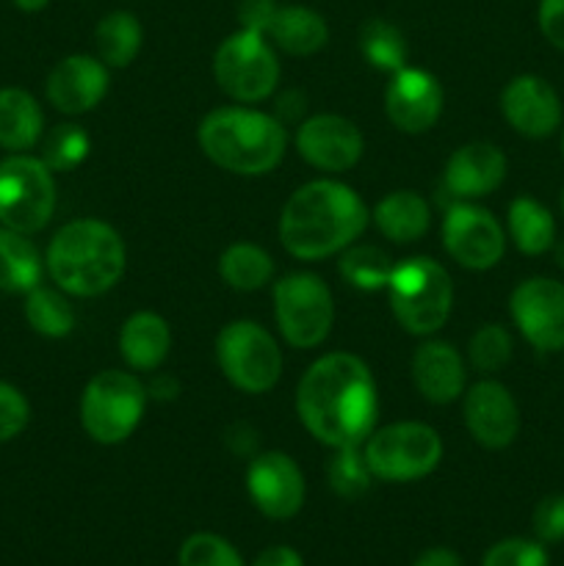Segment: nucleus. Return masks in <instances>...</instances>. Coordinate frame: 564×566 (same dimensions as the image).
Returning <instances> with one entry per match:
<instances>
[{
  "label": "nucleus",
  "instance_id": "nucleus-1",
  "mask_svg": "<svg viewBox=\"0 0 564 566\" xmlns=\"http://www.w3.org/2000/svg\"><path fill=\"white\" fill-rule=\"evenodd\" d=\"M296 415L326 448H363L379 420V392L365 359L332 352L315 359L296 387Z\"/></svg>",
  "mask_w": 564,
  "mask_h": 566
},
{
  "label": "nucleus",
  "instance_id": "nucleus-2",
  "mask_svg": "<svg viewBox=\"0 0 564 566\" xmlns=\"http://www.w3.org/2000/svg\"><path fill=\"white\" fill-rule=\"evenodd\" d=\"M370 213L352 186L341 180H313L288 197L280 213V241L296 260L341 254L368 227Z\"/></svg>",
  "mask_w": 564,
  "mask_h": 566
},
{
  "label": "nucleus",
  "instance_id": "nucleus-3",
  "mask_svg": "<svg viewBox=\"0 0 564 566\" xmlns=\"http://www.w3.org/2000/svg\"><path fill=\"white\" fill-rule=\"evenodd\" d=\"M48 274L66 296L94 298L108 293L127 269L119 232L100 219L66 221L44 254Z\"/></svg>",
  "mask_w": 564,
  "mask_h": 566
},
{
  "label": "nucleus",
  "instance_id": "nucleus-4",
  "mask_svg": "<svg viewBox=\"0 0 564 566\" xmlns=\"http://www.w3.org/2000/svg\"><path fill=\"white\" fill-rule=\"evenodd\" d=\"M197 142L210 164L241 177L269 175L288 153L285 125L247 105H224L205 114Z\"/></svg>",
  "mask_w": 564,
  "mask_h": 566
},
{
  "label": "nucleus",
  "instance_id": "nucleus-5",
  "mask_svg": "<svg viewBox=\"0 0 564 566\" xmlns=\"http://www.w3.org/2000/svg\"><path fill=\"white\" fill-rule=\"evenodd\" d=\"M385 291L393 318L407 335L431 337L451 315L453 282L431 258H407L393 265Z\"/></svg>",
  "mask_w": 564,
  "mask_h": 566
},
{
  "label": "nucleus",
  "instance_id": "nucleus-6",
  "mask_svg": "<svg viewBox=\"0 0 564 566\" xmlns=\"http://www.w3.org/2000/svg\"><path fill=\"white\" fill-rule=\"evenodd\" d=\"M147 385L127 370H100L81 396V426L97 446H119L138 429L147 409Z\"/></svg>",
  "mask_w": 564,
  "mask_h": 566
},
{
  "label": "nucleus",
  "instance_id": "nucleus-7",
  "mask_svg": "<svg viewBox=\"0 0 564 566\" xmlns=\"http://www.w3.org/2000/svg\"><path fill=\"white\" fill-rule=\"evenodd\" d=\"M363 453L376 481L409 484L440 468L442 437L429 423L401 420L370 431L363 442Z\"/></svg>",
  "mask_w": 564,
  "mask_h": 566
},
{
  "label": "nucleus",
  "instance_id": "nucleus-8",
  "mask_svg": "<svg viewBox=\"0 0 564 566\" xmlns=\"http://www.w3.org/2000/svg\"><path fill=\"white\" fill-rule=\"evenodd\" d=\"M216 363L236 390L247 396L274 390L282 376V352L265 326L230 321L216 335Z\"/></svg>",
  "mask_w": 564,
  "mask_h": 566
},
{
  "label": "nucleus",
  "instance_id": "nucleus-9",
  "mask_svg": "<svg viewBox=\"0 0 564 566\" xmlns=\"http://www.w3.org/2000/svg\"><path fill=\"white\" fill-rule=\"evenodd\" d=\"M55 171L42 158L11 153L0 160V227L33 235L55 213Z\"/></svg>",
  "mask_w": 564,
  "mask_h": 566
},
{
  "label": "nucleus",
  "instance_id": "nucleus-10",
  "mask_svg": "<svg viewBox=\"0 0 564 566\" xmlns=\"http://www.w3.org/2000/svg\"><path fill=\"white\" fill-rule=\"evenodd\" d=\"M213 77L221 92L241 105L260 103L280 86V59L269 36L258 31H236L213 55Z\"/></svg>",
  "mask_w": 564,
  "mask_h": 566
},
{
  "label": "nucleus",
  "instance_id": "nucleus-11",
  "mask_svg": "<svg viewBox=\"0 0 564 566\" xmlns=\"http://www.w3.org/2000/svg\"><path fill=\"white\" fill-rule=\"evenodd\" d=\"M274 318L293 348H318L335 324V298L318 274L296 271L274 282Z\"/></svg>",
  "mask_w": 564,
  "mask_h": 566
},
{
  "label": "nucleus",
  "instance_id": "nucleus-12",
  "mask_svg": "<svg viewBox=\"0 0 564 566\" xmlns=\"http://www.w3.org/2000/svg\"><path fill=\"white\" fill-rule=\"evenodd\" d=\"M442 247L468 271L495 269L506 252V232L487 208L453 202L442 219Z\"/></svg>",
  "mask_w": 564,
  "mask_h": 566
},
{
  "label": "nucleus",
  "instance_id": "nucleus-13",
  "mask_svg": "<svg viewBox=\"0 0 564 566\" xmlns=\"http://www.w3.org/2000/svg\"><path fill=\"white\" fill-rule=\"evenodd\" d=\"M509 313L536 352H564V282L551 276L523 280L509 296Z\"/></svg>",
  "mask_w": 564,
  "mask_h": 566
},
{
  "label": "nucleus",
  "instance_id": "nucleus-14",
  "mask_svg": "<svg viewBox=\"0 0 564 566\" xmlns=\"http://www.w3.org/2000/svg\"><path fill=\"white\" fill-rule=\"evenodd\" d=\"M247 492L260 514L269 520H291L302 512L307 484L296 459L282 451H265L249 462Z\"/></svg>",
  "mask_w": 564,
  "mask_h": 566
},
{
  "label": "nucleus",
  "instance_id": "nucleus-15",
  "mask_svg": "<svg viewBox=\"0 0 564 566\" xmlns=\"http://www.w3.org/2000/svg\"><path fill=\"white\" fill-rule=\"evenodd\" d=\"M296 153L304 164L321 171H348L359 164L365 149V138L352 119L341 114H315L299 122Z\"/></svg>",
  "mask_w": 564,
  "mask_h": 566
},
{
  "label": "nucleus",
  "instance_id": "nucleus-16",
  "mask_svg": "<svg viewBox=\"0 0 564 566\" xmlns=\"http://www.w3.org/2000/svg\"><path fill=\"white\" fill-rule=\"evenodd\" d=\"M442 94L440 81L431 72L420 66H401L393 72L390 83L385 88V114L396 130L420 136L429 133L442 116Z\"/></svg>",
  "mask_w": 564,
  "mask_h": 566
},
{
  "label": "nucleus",
  "instance_id": "nucleus-17",
  "mask_svg": "<svg viewBox=\"0 0 564 566\" xmlns=\"http://www.w3.org/2000/svg\"><path fill=\"white\" fill-rule=\"evenodd\" d=\"M462 415L470 437L481 448L503 451L520 434V409L506 385L495 379H481L470 385L462 396Z\"/></svg>",
  "mask_w": 564,
  "mask_h": 566
},
{
  "label": "nucleus",
  "instance_id": "nucleus-18",
  "mask_svg": "<svg viewBox=\"0 0 564 566\" xmlns=\"http://www.w3.org/2000/svg\"><path fill=\"white\" fill-rule=\"evenodd\" d=\"M501 114L514 133L547 138L562 127V97L540 75H518L501 92Z\"/></svg>",
  "mask_w": 564,
  "mask_h": 566
},
{
  "label": "nucleus",
  "instance_id": "nucleus-19",
  "mask_svg": "<svg viewBox=\"0 0 564 566\" xmlns=\"http://www.w3.org/2000/svg\"><path fill=\"white\" fill-rule=\"evenodd\" d=\"M108 66L97 59V55H66L59 64L50 70L48 75V92L50 105L61 114H88L92 108H97L103 103V97L108 94Z\"/></svg>",
  "mask_w": 564,
  "mask_h": 566
},
{
  "label": "nucleus",
  "instance_id": "nucleus-20",
  "mask_svg": "<svg viewBox=\"0 0 564 566\" xmlns=\"http://www.w3.org/2000/svg\"><path fill=\"white\" fill-rule=\"evenodd\" d=\"M506 155L490 142H470L453 149L442 171V188L457 202L490 197L506 180Z\"/></svg>",
  "mask_w": 564,
  "mask_h": 566
},
{
  "label": "nucleus",
  "instance_id": "nucleus-21",
  "mask_svg": "<svg viewBox=\"0 0 564 566\" xmlns=\"http://www.w3.org/2000/svg\"><path fill=\"white\" fill-rule=\"evenodd\" d=\"M412 381L415 390L429 403L446 407L459 396H464V359L451 343L446 340H424L412 354Z\"/></svg>",
  "mask_w": 564,
  "mask_h": 566
},
{
  "label": "nucleus",
  "instance_id": "nucleus-22",
  "mask_svg": "<svg viewBox=\"0 0 564 566\" xmlns=\"http://www.w3.org/2000/svg\"><path fill=\"white\" fill-rule=\"evenodd\" d=\"M171 352V329L164 315L138 310L122 324L119 354L127 368L138 374L158 370Z\"/></svg>",
  "mask_w": 564,
  "mask_h": 566
},
{
  "label": "nucleus",
  "instance_id": "nucleus-23",
  "mask_svg": "<svg viewBox=\"0 0 564 566\" xmlns=\"http://www.w3.org/2000/svg\"><path fill=\"white\" fill-rule=\"evenodd\" d=\"M265 36L288 55H313L330 42V25L307 6H280L265 28Z\"/></svg>",
  "mask_w": 564,
  "mask_h": 566
},
{
  "label": "nucleus",
  "instance_id": "nucleus-24",
  "mask_svg": "<svg viewBox=\"0 0 564 566\" xmlns=\"http://www.w3.org/2000/svg\"><path fill=\"white\" fill-rule=\"evenodd\" d=\"M374 224L387 241L415 243L429 232L431 227V208L420 193L415 191H393L382 197L374 208Z\"/></svg>",
  "mask_w": 564,
  "mask_h": 566
},
{
  "label": "nucleus",
  "instance_id": "nucleus-25",
  "mask_svg": "<svg viewBox=\"0 0 564 566\" xmlns=\"http://www.w3.org/2000/svg\"><path fill=\"white\" fill-rule=\"evenodd\" d=\"M44 130V114L36 97L25 88H0V147L9 153H28L36 147Z\"/></svg>",
  "mask_w": 564,
  "mask_h": 566
},
{
  "label": "nucleus",
  "instance_id": "nucleus-26",
  "mask_svg": "<svg viewBox=\"0 0 564 566\" xmlns=\"http://www.w3.org/2000/svg\"><path fill=\"white\" fill-rule=\"evenodd\" d=\"M506 230L514 247L531 258L551 252L553 243H556V219L534 197L512 199L506 213Z\"/></svg>",
  "mask_w": 564,
  "mask_h": 566
},
{
  "label": "nucleus",
  "instance_id": "nucleus-27",
  "mask_svg": "<svg viewBox=\"0 0 564 566\" xmlns=\"http://www.w3.org/2000/svg\"><path fill=\"white\" fill-rule=\"evenodd\" d=\"M144 31L142 22L130 11H111L94 28V48H97V59L103 61L108 70H125L133 64L142 50Z\"/></svg>",
  "mask_w": 564,
  "mask_h": 566
},
{
  "label": "nucleus",
  "instance_id": "nucleus-28",
  "mask_svg": "<svg viewBox=\"0 0 564 566\" xmlns=\"http://www.w3.org/2000/svg\"><path fill=\"white\" fill-rule=\"evenodd\" d=\"M42 282V258L22 232L0 227V291L28 293Z\"/></svg>",
  "mask_w": 564,
  "mask_h": 566
},
{
  "label": "nucleus",
  "instance_id": "nucleus-29",
  "mask_svg": "<svg viewBox=\"0 0 564 566\" xmlns=\"http://www.w3.org/2000/svg\"><path fill=\"white\" fill-rule=\"evenodd\" d=\"M219 274L224 285L232 287V291L252 293L274 280V260L258 243L238 241L221 252Z\"/></svg>",
  "mask_w": 564,
  "mask_h": 566
},
{
  "label": "nucleus",
  "instance_id": "nucleus-30",
  "mask_svg": "<svg viewBox=\"0 0 564 566\" xmlns=\"http://www.w3.org/2000/svg\"><path fill=\"white\" fill-rule=\"evenodd\" d=\"M25 321L36 335L42 337H66L75 329V310L64 291L36 285L25 293Z\"/></svg>",
  "mask_w": 564,
  "mask_h": 566
},
{
  "label": "nucleus",
  "instance_id": "nucleus-31",
  "mask_svg": "<svg viewBox=\"0 0 564 566\" xmlns=\"http://www.w3.org/2000/svg\"><path fill=\"white\" fill-rule=\"evenodd\" d=\"M393 265L396 263L382 249L357 247V243L343 249L341 260H337L341 276L348 285L357 287V291H385L387 280L393 274Z\"/></svg>",
  "mask_w": 564,
  "mask_h": 566
},
{
  "label": "nucleus",
  "instance_id": "nucleus-32",
  "mask_svg": "<svg viewBox=\"0 0 564 566\" xmlns=\"http://www.w3.org/2000/svg\"><path fill=\"white\" fill-rule=\"evenodd\" d=\"M359 50L365 61L376 70L398 72L407 66V39L393 22L387 20H368L359 28Z\"/></svg>",
  "mask_w": 564,
  "mask_h": 566
},
{
  "label": "nucleus",
  "instance_id": "nucleus-33",
  "mask_svg": "<svg viewBox=\"0 0 564 566\" xmlns=\"http://www.w3.org/2000/svg\"><path fill=\"white\" fill-rule=\"evenodd\" d=\"M326 481L337 497H346V501L363 497L374 481L363 448H335L332 459L326 462Z\"/></svg>",
  "mask_w": 564,
  "mask_h": 566
},
{
  "label": "nucleus",
  "instance_id": "nucleus-34",
  "mask_svg": "<svg viewBox=\"0 0 564 566\" xmlns=\"http://www.w3.org/2000/svg\"><path fill=\"white\" fill-rule=\"evenodd\" d=\"M92 138L77 125H59L48 133L42 147V160L53 171H72L88 158Z\"/></svg>",
  "mask_w": 564,
  "mask_h": 566
},
{
  "label": "nucleus",
  "instance_id": "nucleus-35",
  "mask_svg": "<svg viewBox=\"0 0 564 566\" xmlns=\"http://www.w3.org/2000/svg\"><path fill=\"white\" fill-rule=\"evenodd\" d=\"M514 340L506 326L484 324L473 332L468 343V357L479 374H498L512 359Z\"/></svg>",
  "mask_w": 564,
  "mask_h": 566
},
{
  "label": "nucleus",
  "instance_id": "nucleus-36",
  "mask_svg": "<svg viewBox=\"0 0 564 566\" xmlns=\"http://www.w3.org/2000/svg\"><path fill=\"white\" fill-rule=\"evenodd\" d=\"M180 566H243V558L224 536L199 531L182 542Z\"/></svg>",
  "mask_w": 564,
  "mask_h": 566
},
{
  "label": "nucleus",
  "instance_id": "nucleus-37",
  "mask_svg": "<svg viewBox=\"0 0 564 566\" xmlns=\"http://www.w3.org/2000/svg\"><path fill=\"white\" fill-rule=\"evenodd\" d=\"M547 553L542 542L534 539H503L495 542L490 551L484 553L481 566H547Z\"/></svg>",
  "mask_w": 564,
  "mask_h": 566
},
{
  "label": "nucleus",
  "instance_id": "nucleus-38",
  "mask_svg": "<svg viewBox=\"0 0 564 566\" xmlns=\"http://www.w3.org/2000/svg\"><path fill=\"white\" fill-rule=\"evenodd\" d=\"M31 420V403L9 381H0V442H9L25 431Z\"/></svg>",
  "mask_w": 564,
  "mask_h": 566
},
{
  "label": "nucleus",
  "instance_id": "nucleus-39",
  "mask_svg": "<svg viewBox=\"0 0 564 566\" xmlns=\"http://www.w3.org/2000/svg\"><path fill=\"white\" fill-rule=\"evenodd\" d=\"M534 534L542 545L564 542V495H547L534 509Z\"/></svg>",
  "mask_w": 564,
  "mask_h": 566
},
{
  "label": "nucleus",
  "instance_id": "nucleus-40",
  "mask_svg": "<svg viewBox=\"0 0 564 566\" xmlns=\"http://www.w3.org/2000/svg\"><path fill=\"white\" fill-rule=\"evenodd\" d=\"M536 22L547 42L564 53V0H540Z\"/></svg>",
  "mask_w": 564,
  "mask_h": 566
},
{
  "label": "nucleus",
  "instance_id": "nucleus-41",
  "mask_svg": "<svg viewBox=\"0 0 564 566\" xmlns=\"http://www.w3.org/2000/svg\"><path fill=\"white\" fill-rule=\"evenodd\" d=\"M276 0H241L238 3V22L243 31H258L265 36V28L276 14Z\"/></svg>",
  "mask_w": 564,
  "mask_h": 566
},
{
  "label": "nucleus",
  "instance_id": "nucleus-42",
  "mask_svg": "<svg viewBox=\"0 0 564 566\" xmlns=\"http://www.w3.org/2000/svg\"><path fill=\"white\" fill-rule=\"evenodd\" d=\"M252 566H304V558L288 545H271L254 558Z\"/></svg>",
  "mask_w": 564,
  "mask_h": 566
},
{
  "label": "nucleus",
  "instance_id": "nucleus-43",
  "mask_svg": "<svg viewBox=\"0 0 564 566\" xmlns=\"http://www.w3.org/2000/svg\"><path fill=\"white\" fill-rule=\"evenodd\" d=\"M412 566H462V558L448 547H429L415 558Z\"/></svg>",
  "mask_w": 564,
  "mask_h": 566
},
{
  "label": "nucleus",
  "instance_id": "nucleus-44",
  "mask_svg": "<svg viewBox=\"0 0 564 566\" xmlns=\"http://www.w3.org/2000/svg\"><path fill=\"white\" fill-rule=\"evenodd\" d=\"M177 392H180V385H177V379H171L166 374L153 376L147 385V396L155 398V401H171V398H177Z\"/></svg>",
  "mask_w": 564,
  "mask_h": 566
},
{
  "label": "nucleus",
  "instance_id": "nucleus-45",
  "mask_svg": "<svg viewBox=\"0 0 564 566\" xmlns=\"http://www.w3.org/2000/svg\"><path fill=\"white\" fill-rule=\"evenodd\" d=\"M11 3H14L20 11H28V14H33V11L48 9L50 0H11Z\"/></svg>",
  "mask_w": 564,
  "mask_h": 566
},
{
  "label": "nucleus",
  "instance_id": "nucleus-46",
  "mask_svg": "<svg viewBox=\"0 0 564 566\" xmlns=\"http://www.w3.org/2000/svg\"><path fill=\"white\" fill-rule=\"evenodd\" d=\"M551 252H553V258H556V265H558V269H564V241H556V243H553Z\"/></svg>",
  "mask_w": 564,
  "mask_h": 566
},
{
  "label": "nucleus",
  "instance_id": "nucleus-47",
  "mask_svg": "<svg viewBox=\"0 0 564 566\" xmlns=\"http://www.w3.org/2000/svg\"><path fill=\"white\" fill-rule=\"evenodd\" d=\"M558 208H562V213H564V188H562V197H558Z\"/></svg>",
  "mask_w": 564,
  "mask_h": 566
},
{
  "label": "nucleus",
  "instance_id": "nucleus-48",
  "mask_svg": "<svg viewBox=\"0 0 564 566\" xmlns=\"http://www.w3.org/2000/svg\"><path fill=\"white\" fill-rule=\"evenodd\" d=\"M562 155H564V136H562Z\"/></svg>",
  "mask_w": 564,
  "mask_h": 566
}]
</instances>
